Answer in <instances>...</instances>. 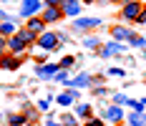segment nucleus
I'll use <instances>...</instances> for the list:
<instances>
[{
    "label": "nucleus",
    "instance_id": "obj_1",
    "mask_svg": "<svg viewBox=\"0 0 146 126\" xmlns=\"http://www.w3.org/2000/svg\"><path fill=\"white\" fill-rule=\"evenodd\" d=\"M45 8L43 0H23L20 3V15L23 18H33V15H40Z\"/></svg>",
    "mask_w": 146,
    "mask_h": 126
},
{
    "label": "nucleus",
    "instance_id": "obj_2",
    "mask_svg": "<svg viewBox=\"0 0 146 126\" xmlns=\"http://www.w3.org/2000/svg\"><path fill=\"white\" fill-rule=\"evenodd\" d=\"M139 13H141V3H139V0H123V8H121V15H123V20H129V23H136Z\"/></svg>",
    "mask_w": 146,
    "mask_h": 126
},
{
    "label": "nucleus",
    "instance_id": "obj_3",
    "mask_svg": "<svg viewBox=\"0 0 146 126\" xmlns=\"http://www.w3.org/2000/svg\"><path fill=\"white\" fill-rule=\"evenodd\" d=\"M38 45H40L43 51H53V48H58V33L43 30V33L38 35Z\"/></svg>",
    "mask_w": 146,
    "mask_h": 126
},
{
    "label": "nucleus",
    "instance_id": "obj_4",
    "mask_svg": "<svg viewBox=\"0 0 146 126\" xmlns=\"http://www.w3.org/2000/svg\"><path fill=\"white\" fill-rule=\"evenodd\" d=\"M98 25H101V20H98V18H81V15H78V18L73 20V28L78 30V33L93 30V28H98Z\"/></svg>",
    "mask_w": 146,
    "mask_h": 126
},
{
    "label": "nucleus",
    "instance_id": "obj_5",
    "mask_svg": "<svg viewBox=\"0 0 146 126\" xmlns=\"http://www.w3.org/2000/svg\"><path fill=\"white\" fill-rule=\"evenodd\" d=\"M81 8H83L81 0H63V5H60L63 15H68V18H78L81 15Z\"/></svg>",
    "mask_w": 146,
    "mask_h": 126
},
{
    "label": "nucleus",
    "instance_id": "obj_6",
    "mask_svg": "<svg viewBox=\"0 0 146 126\" xmlns=\"http://www.w3.org/2000/svg\"><path fill=\"white\" fill-rule=\"evenodd\" d=\"M40 18L45 20V25H50V23H56V20H60V18H63V10H60V8H56V5H45L43 13H40Z\"/></svg>",
    "mask_w": 146,
    "mask_h": 126
},
{
    "label": "nucleus",
    "instance_id": "obj_7",
    "mask_svg": "<svg viewBox=\"0 0 146 126\" xmlns=\"http://www.w3.org/2000/svg\"><path fill=\"white\" fill-rule=\"evenodd\" d=\"M25 48H28V43L23 41V38H20V35H18V33H15V35H10V38H8V53H15V56H18V53H23V51H25Z\"/></svg>",
    "mask_w": 146,
    "mask_h": 126
},
{
    "label": "nucleus",
    "instance_id": "obj_8",
    "mask_svg": "<svg viewBox=\"0 0 146 126\" xmlns=\"http://www.w3.org/2000/svg\"><path fill=\"white\" fill-rule=\"evenodd\" d=\"M123 48H126V45H123L121 41H111V43H106V45L101 48V56H103V58L118 56V53H123Z\"/></svg>",
    "mask_w": 146,
    "mask_h": 126
},
{
    "label": "nucleus",
    "instance_id": "obj_9",
    "mask_svg": "<svg viewBox=\"0 0 146 126\" xmlns=\"http://www.w3.org/2000/svg\"><path fill=\"white\" fill-rule=\"evenodd\" d=\"M20 66V58L15 56V53H3L0 56V68L3 71H15Z\"/></svg>",
    "mask_w": 146,
    "mask_h": 126
},
{
    "label": "nucleus",
    "instance_id": "obj_10",
    "mask_svg": "<svg viewBox=\"0 0 146 126\" xmlns=\"http://www.w3.org/2000/svg\"><path fill=\"white\" fill-rule=\"evenodd\" d=\"M103 119H106V121H121V119H123V106H118V103L108 106V109L103 111Z\"/></svg>",
    "mask_w": 146,
    "mask_h": 126
},
{
    "label": "nucleus",
    "instance_id": "obj_11",
    "mask_svg": "<svg viewBox=\"0 0 146 126\" xmlns=\"http://www.w3.org/2000/svg\"><path fill=\"white\" fill-rule=\"evenodd\" d=\"M25 20H28V23H25V28L33 30V33H38V35H40V33L45 30V20L40 18V15H33V18H25Z\"/></svg>",
    "mask_w": 146,
    "mask_h": 126
},
{
    "label": "nucleus",
    "instance_id": "obj_12",
    "mask_svg": "<svg viewBox=\"0 0 146 126\" xmlns=\"http://www.w3.org/2000/svg\"><path fill=\"white\" fill-rule=\"evenodd\" d=\"M66 83L71 86V88H83V86H91V83H93V78H91L88 73H81V76H76V78H68Z\"/></svg>",
    "mask_w": 146,
    "mask_h": 126
},
{
    "label": "nucleus",
    "instance_id": "obj_13",
    "mask_svg": "<svg viewBox=\"0 0 146 126\" xmlns=\"http://www.w3.org/2000/svg\"><path fill=\"white\" fill-rule=\"evenodd\" d=\"M35 73H38V78H50V76L58 73V63H50V66H35Z\"/></svg>",
    "mask_w": 146,
    "mask_h": 126
},
{
    "label": "nucleus",
    "instance_id": "obj_14",
    "mask_svg": "<svg viewBox=\"0 0 146 126\" xmlns=\"http://www.w3.org/2000/svg\"><path fill=\"white\" fill-rule=\"evenodd\" d=\"M111 35H113V41H129V38L133 35V30L121 28V25H113V28H111Z\"/></svg>",
    "mask_w": 146,
    "mask_h": 126
},
{
    "label": "nucleus",
    "instance_id": "obj_15",
    "mask_svg": "<svg viewBox=\"0 0 146 126\" xmlns=\"http://www.w3.org/2000/svg\"><path fill=\"white\" fill-rule=\"evenodd\" d=\"M76 98H78V93H76V91H66V93H58V96H56V101H58V106H71Z\"/></svg>",
    "mask_w": 146,
    "mask_h": 126
},
{
    "label": "nucleus",
    "instance_id": "obj_16",
    "mask_svg": "<svg viewBox=\"0 0 146 126\" xmlns=\"http://www.w3.org/2000/svg\"><path fill=\"white\" fill-rule=\"evenodd\" d=\"M18 30H15V25H13V20H3L0 23V35H5V38H10V35H15Z\"/></svg>",
    "mask_w": 146,
    "mask_h": 126
},
{
    "label": "nucleus",
    "instance_id": "obj_17",
    "mask_svg": "<svg viewBox=\"0 0 146 126\" xmlns=\"http://www.w3.org/2000/svg\"><path fill=\"white\" fill-rule=\"evenodd\" d=\"M8 124L10 126H25L28 124V116H25V113H10V116H8Z\"/></svg>",
    "mask_w": 146,
    "mask_h": 126
},
{
    "label": "nucleus",
    "instance_id": "obj_18",
    "mask_svg": "<svg viewBox=\"0 0 146 126\" xmlns=\"http://www.w3.org/2000/svg\"><path fill=\"white\" fill-rule=\"evenodd\" d=\"M18 35L28 43V45H30V43H38V33H33V30H28V28H20V30H18Z\"/></svg>",
    "mask_w": 146,
    "mask_h": 126
},
{
    "label": "nucleus",
    "instance_id": "obj_19",
    "mask_svg": "<svg viewBox=\"0 0 146 126\" xmlns=\"http://www.w3.org/2000/svg\"><path fill=\"white\" fill-rule=\"evenodd\" d=\"M126 106H131L133 111H139V113L146 111V101H144V98H139V101H136V98H129V103H126Z\"/></svg>",
    "mask_w": 146,
    "mask_h": 126
},
{
    "label": "nucleus",
    "instance_id": "obj_20",
    "mask_svg": "<svg viewBox=\"0 0 146 126\" xmlns=\"http://www.w3.org/2000/svg\"><path fill=\"white\" fill-rule=\"evenodd\" d=\"M129 124H131V126H144V124H146L144 113H139V111H133V113H129Z\"/></svg>",
    "mask_w": 146,
    "mask_h": 126
},
{
    "label": "nucleus",
    "instance_id": "obj_21",
    "mask_svg": "<svg viewBox=\"0 0 146 126\" xmlns=\"http://www.w3.org/2000/svg\"><path fill=\"white\" fill-rule=\"evenodd\" d=\"M76 116H78V119H88V116H91V106H88V103H78V106H76Z\"/></svg>",
    "mask_w": 146,
    "mask_h": 126
},
{
    "label": "nucleus",
    "instance_id": "obj_22",
    "mask_svg": "<svg viewBox=\"0 0 146 126\" xmlns=\"http://www.w3.org/2000/svg\"><path fill=\"white\" fill-rule=\"evenodd\" d=\"M129 45H133V48H146V38H141V35H136V33H133L131 38H129Z\"/></svg>",
    "mask_w": 146,
    "mask_h": 126
},
{
    "label": "nucleus",
    "instance_id": "obj_23",
    "mask_svg": "<svg viewBox=\"0 0 146 126\" xmlns=\"http://www.w3.org/2000/svg\"><path fill=\"white\" fill-rule=\"evenodd\" d=\"M60 124L63 126H78V116H76V113H66Z\"/></svg>",
    "mask_w": 146,
    "mask_h": 126
},
{
    "label": "nucleus",
    "instance_id": "obj_24",
    "mask_svg": "<svg viewBox=\"0 0 146 126\" xmlns=\"http://www.w3.org/2000/svg\"><path fill=\"white\" fill-rule=\"evenodd\" d=\"M83 45L86 48H96V45H101V41H98V35H88L86 41H83Z\"/></svg>",
    "mask_w": 146,
    "mask_h": 126
},
{
    "label": "nucleus",
    "instance_id": "obj_25",
    "mask_svg": "<svg viewBox=\"0 0 146 126\" xmlns=\"http://www.w3.org/2000/svg\"><path fill=\"white\" fill-rule=\"evenodd\" d=\"M113 103H118V106H126V103H129V96H126V93H113Z\"/></svg>",
    "mask_w": 146,
    "mask_h": 126
},
{
    "label": "nucleus",
    "instance_id": "obj_26",
    "mask_svg": "<svg viewBox=\"0 0 146 126\" xmlns=\"http://www.w3.org/2000/svg\"><path fill=\"white\" fill-rule=\"evenodd\" d=\"M73 63H76V58H73V56H66V58L58 63V68H71Z\"/></svg>",
    "mask_w": 146,
    "mask_h": 126
},
{
    "label": "nucleus",
    "instance_id": "obj_27",
    "mask_svg": "<svg viewBox=\"0 0 146 126\" xmlns=\"http://www.w3.org/2000/svg\"><path fill=\"white\" fill-rule=\"evenodd\" d=\"M106 76H113V78H121V76H126V71H123V68H108V71H106Z\"/></svg>",
    "mask_w": 146,
    "mask_h": 126
},
{
    "label": "nucleus",
    "instance_id": "obj_28",
    "mask_svg": "<svg viewBox=\"0 0 146 126\" xmlns=\"http://www.w3.org/2000/svg\"><path fill=\"white\" fill-rule=\"evenodd\" d=\"M136 23H139V25H146V8H141V13H139V18H136Z\"/></svg>",
    "mask_w": 146,
    "mask_h": 126
},
{
    "label": "nucleus",
    "instance_id": "obj_29",
    "mask_svg": "<svg viewBox=\"0 0 146 126\" xmlns=\"http://www.w3.org/2000/svg\"><path fill=\"white\" fill-rule=\"evenodd\" d=\"M5 51H8V38H5V35H0V56H3Z\"/></svg>",
    "mask_w": 146,
    "mask_h": 126
},
{
    "label": "nucleus",
    "instance_id": "obj_30",
    "mask_svg": "<svg viewBox=\"0 0 146 126\" xmlns=\"http://www.w3.org/2000/svg\"><path fill=\"white\" fill-rule=\"evenodd\" d=\"M45 126H63V124H60V121H56V119L48 113V119H45Z\"/></svg>",
    "mask_w": 146,
    "mask_h": 126
},
{
    "label": "nucleus",
    "instance_id": "obj_31",
    "mask_svg": "<svg viewBox=\"0 0 146 126\" xmlns=\"http://www.w3.org/2000/svg\"><path fill=\"white\" fill-rule=\"evenodd\" d=\"M86 126H103V119H91V116H88V124Z\"/></svg>",
    "mask_w": 146,
    "mask_h": 126
},
{
    "label": "nucleus",
    "instance_id": "obj_32",
    "mask_svg": "<svg viewBox=\"0 0 146 126\" xmlns=\"http://www.w3.org/2000/svg\"><path fill=\"white\" fill-rule=\"evenodd\" d=\"M45 5H56V8H60V5H63V0H43Z\"/></svg>",
    "mask_w": 146,
    "mask_h": 126
},
{
    "label": "nucleus",
    "instance_id": "obj_33",
    "mask_svg": "<svg viewBox=\"0 0 146 126\" xmlns=\"http://www.w3.org/2000/svg\"><path fill=\"white\" fill-rule=\"evenodd\" d=\"M38 109H40V111H48V101H45V98H43V101H38Z\"/></svg>",
    "mask_w": 146,
    "mask_h": 126
},
{
    "label": "nucleus",
    "instance_id": "obj_34",
    "mask_svg": "<svg viewBox=\"0 0 146 126\" xmlns=\"http://www.w3.org/2000/svg\"><path fill=\"white\" fill-rule=\"evenodd\" d=\"M0 20H13V18H10V15L5 13V10H0Z\"/></svg>",
    "mask_w": 146,
    "mask_h": 126
},
{
    "label": "nucleus",
    "instance_id": "obj_35",
    "mask_svg": "<svg viewBox=\"0 0 146 126\" xmlns=\"http://www.w3.org/2000/svg\"><path fill=\"white\" fill-rule=\"evenodd\" d=\"M81 3H83V5H91V3H96V0H81Z\"/></svg>",
    "mask_w": 146,
    "mask_h": 126
},
{
    "label": "nucleus",
    "instance_id": "obj_36",
    "mask_svg": "<svg viewBox=\"0 0 146 126\" xmlns=\"http://www.w3.org/2000/svg\"><path fill=\"white\" fill-rule=\"evenodd\" d=\"M106 3H123V0H106Z\"/></svg>",
    "mask_w": 146,
    "mask_h": 126
},
{
    "label": "nucleus",
    "instance_id": "obj_37",
    "mask_svg": "<svg viewBox=\"0 0 146 126\" xmlns=\"http://www.w3.org/2000/svg\"><path fill=\"white\" fill-rule=\"evenodd\" d=\"M0 119H3V111H0Z\"/></svg>",
    "mask_w": 146,
    "mask_h": 126
},
{
    "label": "nucleus",
    "instance_id": "obj_38",
    "mask_svg": "<svg viewBox=\"0 0 146 126\" xmlns=\"http://www.w3.org/2000/svg\"><path fill=\"white\" fill-rule=\"evenodd\" d=\"M144 119H146V111H144Z\"/></svg>",
    "mask_w": 146,
    "mask_h": 126
},
{
    "label": "nucleus",
    "instance_id": "obj_39",
    "mask_svg": "<svg viewBox=\"0 0 146 126\" xmlns=\"http://www.w3.org/2000/svg\"><path fill=\"white\" fill-rule=\"evenodd\" d=\"M30 126H35V124H30Z\"/></svg>",
    "mask_w": 146,
    "mask_h": 126
},
{
    "label": "nucleus",
    "instance_id": "obj_40",
    "mask_svg": "<svg viewBox=\"0 0 146 126\" xmlns=\"http://www.w3.org/2000/svg\"><path fill=\"white\" fill-rule=\"evenodd\" d=\"M144 126H146V124H144Z\"/></svg>",
    "mask_w": 146,
    "mask_h": 126
}]
</instances>
